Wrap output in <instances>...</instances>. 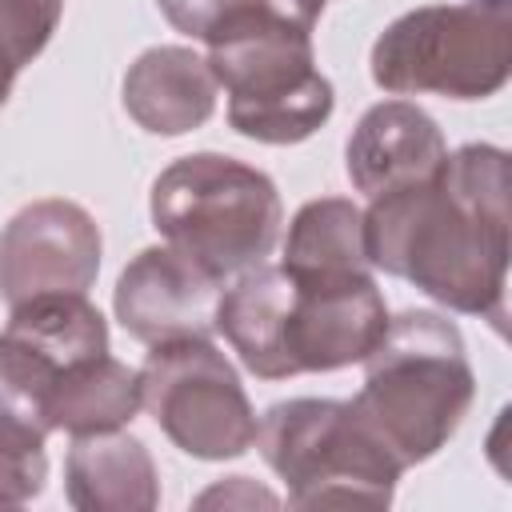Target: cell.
<instances>
[{"label":"cell","mask_w":512,"mask_h":512,"mask_svg":"<svg viewBox=\"0 0 512 512\" xmlns=\"http://www.w3.org/2000/svg\"><path fill=\"white\" fill-rule=\"evenodd\" d=\"M388 324L372 272L248 268L216 304V332L260 380L360 364Z\"/></svg>","instance_id":"cell-2"},{"label":"cell","mask_w":512,"mask_h":512,"mask_svg":"<svg viewBox=\"0 0 512 512\" xmlns=\"http://www.w3.org/2000/svg\"><path fill=\"white\" fill-rule=\"evenodd\" d=\"M216 76L208 56H196L180 44H160L136 56L124 76V108L128 116L156 136L196 132L216 112Z\"/></svg>","instance_id":"cell-12"},{"label":"cell","mask_w":512,"mask_h":512,"mask_svg":"<svg viewBox=\"0 0 512 512\" xmlns=\"http://www.w3.org/2000/svg\"><path fill=\"white\" fill-rule=\"evenodd\" d=\"M372 80L392 96L484 100L508 84L512 8L424 4L396 16L372 44Z\"/></svg>","instance_id":"cell-6"},{"label":"cell","mask_w":512,"mask_h":512,"mask_svg":"<svg viewBox=\"0 0 512 512\" xmlns=\"http://www.w3.org/2000/svg\"><path fill=\"white\" fill-rule=\"evenodd\" d=\"M140 408L196 460H232L256 440V412L236 368L200 336L152 344L140 368Z\"/></svg>","instance_id":"cell-8"},{"label":"cell","mask_w":512,"mask_h":512,"mask_svg":"<svg viewBox=\"0 0 512 512\" xmlns=\"http://www.w3.org/2000/svg\"><path fill=\"white\" fill-rule=\"evenodd\" d=\"M208 68L228 92V124L260 144H300L336 108V92L312 56V32L280 20L212 44Z\"/></svg>","instance_id":"cell-7"},{"label":"cell","mask_w":512,"mask_h":512,"mask_svg":"<svg viewBox=\"0 0 512 512\" xmlns=\"http://www.w3.org/2000/svg\"><path fill=\"white\" fill-rule=\"evenodd\" d=\"M100 228L72 200H36L20 208L0 232V296L8 304L84 292L100 272Z\"/></svg>","instance_id":"cell-9"},{"label":"cell","mask_w":512,"mask_h":512,"mask_svg":"<svg viewBox=\"0 0 512 512\" xmlns=\"http://www.w3.org/2000/svg\"><path fill=\"white\" fill-rule=\"evenodd\" d=\"M156 4L176 32L204 40L212 48L252 24H268V20L312 32L328 0H156Z\"/></svg>","instance_id":"cell-16"},{"label":"cell","mask_w":512,"mask_h":512,"mask_svg":"<svg viewBox=\"0 0 512 512\" xmlns=\"http://www.w3.org/2000/svg\"><path fill=\"white\" fill-rule=\"evenodd\" d=\"M280 264L296 272H368L364 212L340 196L308 200L288 224Z\"/></svg>","instance_id":"cell-15"},{"label":"cell","mask_w":512,"mask_h":512,"mask_svg":"<svg viewBox=\"0 0 512 512\" xmlns=\"http://www.w3.org/2000/svg\"><path fill=\"white\" fill-rule=\"evenodd\" d=\"M252 444L296 508H388L404 472L348 400H280L256 424Z\"/></svg>","instance_id":"cell-5"},{"label":"cell","mask_w":512,"mask_h":512,"mask_svg":"<svg viewBox=\"0 0 512 512\" xmlns=\"http://www.w3.org/2000/svg\"><path fill=\"white\" fill-rule=\"evenodd\" d=\"M64 488L80 512H152L160 504V476L148 448L120 428L72 436Z\"/></svg>","instance_id":"cell-13"},{"label":"cell","mask_w":512,"mask_h":512,"mask_svg":"<svg viewBox=\"0 0 512 512\" xmlns=\"http://www.w3.org/2000/svg\"><path fill=\"white\" fill-rule=\"evenodd\" d=\"M448 156L440 124L408 104V100H384L360 116V124L348 136L344 168L356 192L368 200L404 184H416L440 168Z\"/></svg>","instance_id":"cell-11"},{"label":"cell","mask_w":512,"mask_h":512,"mask_svg":"<svg viewBox=\"0 0 512 512\" xmlns=\"http://www.w3.org/2000/svg\"><path fill=\"white\" fill-rule=\"evenodd\" d=\"M472 4H484V8H512V0H472Z\"/></svg>","instance_id":"cell-21"},{"label":"cell","mask_w":512,"mask_h":512,"mask_svg":"<svg viewBox=\"0 0 512 512\" xmlns=\"http://www.w3.org/2000/svg\"><path fill=\"white\" fill-rule=\"evenodd\" d=\"M152 224L164 244L224 280L264 264L280 240L284 208L260 168L220 152H192L156 176Z\"/></svg>","instance_id":"cell-4"},{"label":"cell","mask_w":512,"mask_h":512,"mask_svg":"<svg viewBox=\"0 0 512 512\" xmlns=\"http://www.w3.org/2000/svg\"><path fill=\"white\" fill-rule=\"evenodd\" d=\"M44 412L52 432H68V436L124 428L140 412V372L108 352L88 356L68 372H60Z\"/></svg>","instance_id":"cell-14"},{"label":"cell","mask_w":512,"mask_h":512,"mask_svg":"<svg viewBox=\"0 0 512 512\" xmlns=\"http://www.w3.org/2000/svg\"><path fill=\"white\" fill-rule=\"evenodd\" d=\"M364 252L372 268L504 332L508 152L496 144H464L448 152L432 176L372 196L364 212Z\"/></svg>","instance_id":"cell-1"},{"label":"cell","mask_w":512,"mask_h":512,"mask_svg":"<svg viewBox=\"0 0 512 512\" xmlns=\"http://www.w3.org/2000/svg\"><path fill=\"white\" fill-rule=\"evenodd\" d=\"M44 440L48 436L32 428L0 420V508H20L44 492L48 480Z\"/></svg>","instance_id":"cell-17"},{"label":"cell","mask_w":512,"mask_h":512,"mask_svg":"<svg viewBox=\"0 0 512 512\" xmlns=\"http://www.w3.org/2000/svg\"><path fill=\"white\" fill-rule=\"evenodd\" d=\"M24 68V60L16 56V48L0 36V108H4V100H8V92H12V80H16V72Z\"/></svg>","instance_id":"cell-20"},{"label":"cell","mask_w":512,"mask_h":512,"mask_svg":"<svg viewBox=\"0 0 512 512\" xmlns=\"http://www.w3.org/2000/svg\"><path fill=\"white\" fill-rule=\"evenodd\" d=\"M360 364L364 388L348 404L400 468L436 456L472 408L476 376L460 328L440 312H400Z\"/></svg>","instance_id":"cell-3"},{"label":"cell","mask_w":512,"mask_h":512,"mask_svg":"<svg viewBox=\"0 0 512 512\" xmlns=\"http://www.w3.org/2000/svg\"><path fill=\"white\" fill-rule=\"evenodd\" d=\"M60 12L64 0H0V36L16 48L24 64H32L48 48Z\"/></svg>","instance_id":"cell-18"},{"label":"cell","mask_w":512,"mask_h":512,"mask_svg":"<svg viewBox=\"0 0 512 512\" xmlns=\"http://www.w3.org/2000/svg\"><path fill=\"white\" fill-rule=\"evenodd\" d=\"M220 276L176 252L172 244L144 248L116 280V320L140 344L168 340H212Z\"/></svg>","instance_id":"cell-10"},{"label":"cell","mask_w":512,"mask_h":512,"mask_svg":"<svg viewBox=\"0 0 512 512\" xmlns=\"http://www.w3.org/2000/svg\"><path fill=\"white\" fill-rule=\"evenodd\" d=\"M196 504H200V508H212V504H224V508H232V504H240V508H252V504L276 508V496H272V492H264V488H256L248 476H228L224 484L208 488Z\"/></svg>","instance_id":"cell-19"}]
</instances>
